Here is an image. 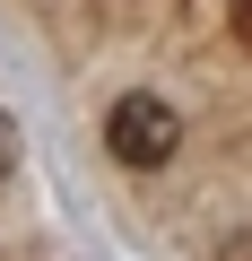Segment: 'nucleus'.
<instances>
[{
	"label": "nucleus",
	"mask_w": 252,
	"mask_h": 261,
	"mask_svg": "<svg viewBox=\"0 0 252 261\" xmlns=\"http://www.w3.org/2000/svg\"><path fill=\"white\" fill-rule=\"evenodd\" d=\"M104 148L148 174V166H165V157L183 148V113H174L157 87H131V96H113V113H104Z\"/></svg>",
	"instance_id": "f257e3e1"
},
{
	"label": "nucleus",
	"mask_w": 252,
	"mask_h": 261,
	"mask_svg": "<svg viewBox=\"0 0 252 261\" xmlns=\"http://www.w3.org/2000/svg\"><path fill=\"white\" fill-rule=\"evenodd\" d=\"M9 174H18V122L0 113V183H9Z\"/></svg>",
	"instance_id": "f03ea898"
}]
</instances>
